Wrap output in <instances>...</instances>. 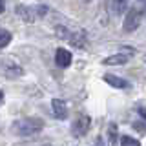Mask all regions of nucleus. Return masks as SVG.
<instances>
[{
  "label": "nucleus",
  "mask_w": 146,
  "mask_h": 146,
  "mask_svg": "<svg viewBox=\"0 0 146 146\" xmlns=\"http://www.w3.org/2000/svg\"><path fill=\"white\" fill-rule=\"evenodd\" d=\"M139 115L146 121V108H139Z\"/></svg>",
  "instance_id": "nucleus-13"
},
{
  "label": "nucleus",
  "mask_w": 146,
  "mask_h": 146,
  "mask_svg": "<svg viewBox=\"0 0 146 146\" xmlns=\"http://www.w3.org/2000/svg\"><path fill=\"white\" fill-rule=\"evenodd\" d=\"M90 126H91L90 115L80 113V115L75 119V122H73V135H77V137L86 135V133H88V130H90Z\"/></svg>",
  "instance_id": "nucleus-3"
},
{
  "label": "nucleus",
  "mask_w": 146,
  "mask_h": 146,
  "mask_svg": "<svg viewBox=\"0 0 146 146\" xmlns=\"http://www.w3.org/2000/svg\"><path fill=\"white\" fill-rule=\"evenodd\" d=\"M130 60V55L126 53H115V55H110L102 60L104 66H122V64H126Z\"/></svg>",
  "instance_id": "nucleus-6"
},
{
  "label": "nucleus",
  "mask_w": 146,
  "mask_h": 146,
  "mask_svg": "<svg viewBox=\"0 0 146 146\" xmlns=\"http://www.w3.org/2000/svg\"><path fill=\"white\" fill-rule=\"evenodd\" d=\"M48 146H51V144H48Z\"/></svg>",
  "instance_id": "nucleus-17"
},
{
  "label": "nucleus",
  "mask_w": 146,
  "mask_h": 146,
  "mask_svg": "<svg viewBox=\"0 0 146 146\" xmlns=\"http://www.w3.org/2000/svg\"><path fill=\"white\" fill-rule=\"evenodd\" d=\"M141 18H143V11H139L137 7L128 9L126 15H124V22H122V29L126 33H133L137 27L141 26Z\"/></svg>",
  "instance_id": "nucleus-2"
},
{
  "label": "nucleus",
  "mask_w": 146,
  "mask_h": 146,
  "mask_svg": "<svg viewBox=\"0 0 146 146\" xmlns=\"http://www.w3.org/2000/svg\"><path fill=\"white\" fill-rule=\"evenodd\" d=\"M51 108H53V115L58 121H64L68 117V106L62 99H53L51 100Z\"/></svg>",
  "instance_id": "nucleus-4"
},
{
  "label": "nucleus",
  "mask_w": 146,
  "mask_h": 146,
  "mask_svg": "<svg viewBox=\"0 0 146 146\" xmlns=\"http://www.w3.org/2000/svg\"><path fill=\"white\" fill-rule=\"evenodd\" d=\"M121 146H141V143L137 139H133V137H130V135H122L121 137Z\"/></svg>",
  "instance_id": "nucleus-10"
},
{
  "label": "nucleus",
  "mask_w": 146,
  "mask_h": 146,
  "mask_svg": "<svg viewBox=\"0 0 146 146\" xmlns=\"http://www.w3.org/2000/svg\"><path fill=\"white\" fill-rule=\"evenodd\" d=\"M95 146H104V141H102V137H97V143H95Z\"/></svg>",
  "instance_id": "nucleus-14"
},
{
  "label": "nucleus",
  "mask_w": 146,
  "mask_h": 146,
  "mask_svg": "<svg viewBox=\"0 0 146 146\" xmlns=\"http://www.w3.org/2000/svg\"><path fill=\"white\" fill-rule=\"evenodd\" d=\"M9 42H11V33H9L7 29H2V27H0V49L6 48Z\"/></svg>",
  "instance_id": "nucleus-9"
},
{
  "label": "nucleus",
  "mask_w": 146,
  "mask_h": 146,
  "mask_svg": "<svg viewBox=\"0 0 146 146\" xmlns=\"http://www.w3.org/2000/svg\"><path fill=\"white\" fill-rule=\"evenodd\" d=\"M128 2H130V0H111L113 15H121V13H124L126 7H128Z\"/></svg>",
  "instance_id": "nucleus-8"
},
{
  "label": "nucleus",
  "mask_w": 146,
  "mask_h": 146,
  "mask_svg": "<svg viewBox=\"0 0 146 146\" xmlns=\"http://www.w3.org/2000/svg\"><path fill=\"white\" fill-rule=\"evenodd\" d=\"M102 79L106 80L110 86H113V88H119V90H126V88H130V82L124 80V79H121V77H117V75H113V73H106Z\"/></svg>",
  "instance_id": "nucleus-7"
},
{
  "label": "nucleus",
  "mask_w": 146,
  "mask_h": 146,
  "mask_svg": "<svg viewBox=\"0 0 146 146\" xmlns=\"http://www.w3.org/2000/svg\"><path fill=\"white\" fill-rule=\"evenodd\" d=\"M4 7H6L4 6V0H0V13H4Z\"/></svg>",
  "instance_id": "nucleus-16"
},
{
  "label": "nucleus",
  "mask_w": 146,
  "mask_h": 146,
  "mask_svg": "<svg viewBox=\"0 0 146 146\" xmlns=\"http://www.w3.org/2000/svg\"><path fill=\"white\" fill-rule=\"evenodd\" d=\"M2 104H4V91L0 90V106H2Z\"/></svg>",
  "instance_id": "nucleus-15"
},
{
  "label": "nucleus",
  "mask_w": 146,
  "mask_h": 146,
  "mask_svg": "<svg viewBox=\"0 0 146 146\" xmlns=\"http://www.w3.org/2000/svg\"><path fill=\"white\" fill-rule=\"evenodd\" d=\"M110 141H111V143L117 141V126L115 124H110Z\"/></svg>",
  "instance_id": "nucleus-11"
},
{
  "label": "nucleus",
  "mask_w": 146,
  "mask_h": 146,
  "mask_svg": "<svg viewBox=\"0 0 146 146\" xmlns=\"http://www.w3.org/2000/svg\"><path fill=\"white\" fill-rule=\"evenodd\" d=\"M133 128H137V130H139V131H143V133L146 131V124H144V122H135Z\"/></svg>",
  "instance_id": "nucleus-12"
},
{
  "label": "nucleus",
  "mask_w": 146,
  "mask_h": 146,
  "mask_svg": "<svg viewBox=\"0 0 146 146\" xmlns=\"http://www.w3.org/2000/svg\"><path fill=\"white\" fill-rule=\"evenodd\" d=\"M71 53L64 48H58L57 53H55V62H57L58 68H70L71 66Z\"/></svg>",
  "instance_id": "nucleus-5"
},
{
  "label": "nucleus",
  "mask_w": 146,
  "mask_h": 146,
  "mask_svg": "<svg viewBox=\"0 0 146 146\" xmlns=\"http://www.w3.org/2000/svg\"><path fill=\"white\" fill-rule=\"evenodd\" d=\"M44 128V121L38 117H26V119H20L13 124V131L20 137H29V135H35L38 131H42Z\"/></svg>",
  "instance_id": "nucleus-1"
}]
</instances>
